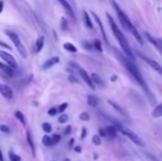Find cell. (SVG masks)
<instances>
[{
  "instance_id": "obj_47",
  "label": "cell",
  "mask_w": 162,
  "mask_h": 161,
  "mask_svg": "<svg viewBox=\"0 0 162 161\" xmlns=\"http://www.w3.org/2000/svg\"><path fill=\"white\" fill-rule=\"evenodd\" d=\"M0 161H3V155H2V152L0 150Z\"/></svg>"
},
{
  "instance_id": "obj_29",
  "label": "cell",
  "mask_w": 162,
  "mask_h": 161,
  "mask_svg": "<svg viewBox=\"0 0 162 161\" xmlns=\"http://www.w3.org/2000/svg\"><path fill=\"white\" fill-rule=\"evenodd\" d=\"M79 118H81V120H83V122H87V120H90V116L88 113H82V114L79 115Z\"/></svg>"
},
{
  "instance_id": "obj_37",
  "label": "cell",
  "mask_w": 162,
  "mask_h": 161,
  "mask_svg": "<svg viewBox=\"0 0 162 161\" xmlns=\"http://www.w3.org/2000/svg\"><path fill=\"white\" fill-rule=\"evenodd\" d=\"M62 29H63V30H65V31L67 30V22H66V20H65L64 18L62 19Z\"/></svg>"
},
{
  "instance_id": "obj_22",
  "label": "cell",
  "mask_w": 162,
  "mask_h": 161,
  "mask_svg": "<svg viewBox=\"0 0 162 161\" xmlns=\"http://www.w3.org/2000/svg\"><path fill=\"white\" fill-rule=\"evenodd\" d=\"M14 116H16V118H17L19 122L22 124L23 126H26V118H24V115H23L22 111H17L16 113H14Z\"/></svg>"
},
{
  "instance_id": "obj_34",
  "label": "cell",
  "mask_w": 162,
  "mask_h": 161,
  "mask_svg": "<svg viewBox=\"0 0 162 161\" xmlns=\"http://www.w3.org/2000/svg\"><path fill=\"white\" fill-rule=\"evenodd\" d=\"M48 114H49L50 116H55L56 114H57V108H56V107H51L50 109L48 111Z\"/></svg>"
},
{
  "instance_id": "obj_35",
  "label": "cell",
  "mask_w": 162,
  "mask_h": 161,
  "mask_svg": "<svg viewBox=\"0 0 162 161\" xmlns=\"http://www.w3.org/2000/svg\"><path fill=\"white\" fill-rule=\"evenodd\" d=\"M67 119H68V117H67V115H61V116L59 117V122L60 124H65V122H67Z\"/></svg>"
},
{
  "instance_id": "obj_9",
  "label": "cell",
  "mask_w": 162,
  "mask_h": 161,
  "mask_svg": "<svg viewBox=\"0 0 162 161\" xmlns=\"http://www.w3.org/2000/svg\"><path fill=\"white\" fill-rule=\"evenodd\" d=\"M59 62H60V59H59L57 56H53V57H51L49 60H46L42 67H43V70H49V68H51L52 66L56 65Z\"/></svg>"
},
{
  "instance_id": "obj_12",
  "label": "cell",
  "mask_w": 162,
  "mask_h": 161,
  "mask_svg": "<svg viewBox=\"0 0 162 161\" xmlns=\"http://www.w3.org/2000/svg\"><path fill=\"white\" fill-rule=\"evenodd\" d=\"M93 15V17H94V19L96 20V22H97V24L99 26V29H101V34H103V38H104V40H105V42L106 43H108V39H107V35H106V32H105V30H104V27H103V23H101V19H99V17L96 15V13H92Z\"/></svg>"
},
{
  "instance_id": "obj_10",
  "label": "cell",
  "mask_w": 162,
  "mask_h": 161,
  "mask_svg": "<svg viewBox=\"0 0 162 161\" xmlns=\"http://www.w3.org/2000/svg\"><path fill=\"white\" fill-rule=\"evenodd\" d=\"M5 33L9 37V39L12 41V43L14 44V46H17V45H19L20 43H22V42H21V40H20V38H19V35L16 34L14 32L9 31V30H6V32H5Z\"/></svg>"
},
{
  "instance_id": "obj_33",
  "label": "cell",
  "mask_w": 162,
  "mask_h": 161,
  "mask_svg": "<svg viewBox=\"0 0 162 161\" xmlns=\"http://www.w3.org/2000/svg\"><path fill=\"white\" fill-rule=\"evenodd\" d=\"M0 131L5 133H10V128L8 127L7 125H0Z\"/></svg>"
},
{
  "instance_id": "obj_28",
  "label": "cell",
  "mask_w": 162,
  "mask_h": 161,
  "mask_svg": "<svg viewBox=\"0 0 162 161\" xmlns=\"http://www.w3.org/2000/svg\"><path fill=\"white\" fill-rule=\"evenodd\" d=\"M51 139H52V144H56L60 142V140H61V136L60 135H57V133H54L52 137H51Z\"/></svg>"
},
{
  "instance_id": "obj_41",
  "label": "cell",
  "mask_w": 162,
  "mask_h": 161,
  "mask_svg": "<svg viewBox=\"0 0 162 161\" xmlns=\"http://www.w3.org/2000/svg\"><path fill=\"white\" fill-rule=\"evenodd\" d=\"M99 135L103 136V137H106V133H105V130H104V129H99Z\"/></svg>"
},
{
  "instance_id": "obj_14",
  "label": "cell",
  "mask_w": 162,
  "mask_h": 161,
  "mask_svg": "<svg viewBox=\"0 0 162 161\" xmlns=\"http://www.w3.org/2000/svg\"><path fill=\"white\" fill-rule=\"evenodd\" d=\"M90 78H92V82L94 83V85H98V86H104L105 84H104V81L101 78V76L98 75V74H96V73H93L92 75H90Z\"/></svg>"
},
{
  "instance_id": "obj_26",
  "label": "cell",
  "mask_w": 162,
  "mask_h": 161,
  "mask_svg": "<svg viewBox=\"0 0 162 161\" xmlns=\"http://www.w3.org/2000/svg\"><path fill=\"white\" fill-rule=\"evenodd\" d=\"M42 129L44 130V133H50L52 131V126H51L49 122H43L42 124Z\"/></svg>"
},
{
  "instance_id": "obj_25",
  "label": "cell",
  "mask_w": 162,
  "mask_h": 161,
  "mask_svg": "<svg viewBox=\"0 0 162 161\" xmlns=\"http://www.w3.org/2000/svg\"><path fill=\"white\" fill-rule=\"evenodd\" d=\"M108 104H110V105H112V107H114V108L118 111V113H120V114H123V115H126V111H123V108H121V107H119L116 103H114V102H112V100H108Z\"/></svg>"
},
{
  "instance_id": "obj_15",
  "label": "cell",
  "mask_w": 162,
  "mask_h": 161,
  "mask_svg": "<svg viewBox=\"0 0 162 161\" xmlns=\"http://www.w3.org/2000/svg\"><path fill=\"white\" fill-rule=\"evenodd\" d=\"M43 46H44V37H39L37 39V42H35V52L37 53L41 52Z\"/></svg>"
},
{
  "instance_id": "obj_46",
  "label": "cell",
  "mask_w": 162,
  "mask_h": 161,
  "mask_svg": "<svg viewBox=\"0 0 162 161\" xmlns=\"http://www.w3.org/2000/svg\"><path fill=\"white\" fill-rule=\"evenodd\" d=\"M5 66H6V65H5L2 62H0V70H2V68H3Z\"/></svg>"
},
{
  "instance_id": "obj_44",
  "label": "cell",
  "mask_w": 162,
  "mask_h": 161,
  "mask_svg": "<svg viewBox=\"0 0 162 161\" xmlns=\"http://www.w3.org/2000/svg\"><path fill=\"white\" fill-rule=\"evenodd\" d=\"M0 45H2V46H5L6 49H10V46H9V45H7V44H5L3 42H0Z\"/></svg>"
},
{
  "instance_id": "obj_3",
  "label": "cell",
  "mask_w": 162,
  "mask_h": 161,
  "mask_svg": "<svg viewBox=\"0 0 162 161\" xmlns=\"http://www.w3.org/2000/svg\"><path fill=\"white\" fill-rule=\"evenodd\" d=\"M115 51H116V50H115ZM116 53H117V51H116ZM117 55H118V57H119V60H120V61L123 63V65H125V67L127 68V71H128V72L131 74V76H132V77H134V79L138 82V84H139L142 88L148 92V86H147V84H145V78L142 77V75L140 74L139 70H138V68H137V66H136L134 63H132V61H129V59L123 57L121 54H118V53H117Z\"/></svg>"
},
{
  "instance_id": "obj_45",
  "label": "cell",
  "mask_w": 162,
  "mask_h": 161,
  "mask_svg": "<svg viewBox=\"0 0 162 161\" xmlns=\"http://www.w3.org/2000/svg\"><path fill=\"white\" fill-rule=\"evenodd\" d=\"M75 151H76V152H81V151H82V148H81V147H75Z\"/></svg>"
},
{
  "instance_id": "obj_48",
  "label": "cell",
  "mask_w": 162,
  "mask_h": 161,
  "mask_svg": "<svg viewBox=\"0 0 162 161\" xmlns=\"http://www.w3.org/2000/svg\"><path fill=\"white\" fill-rule=\"evenodd\" d=\"M159 43H160V46H161V49H162V40H159Z\"/></svg>"
},
{
  "instance_id": "obj_23",
  "label": "cell",
  "mask_w": 162,
  "mask_h": 161,
  "mask_svg": "<svg viewBox=\"0 0 162 161\" xmlns=\"http://www.w3.org/2000/svg\"><path fill=\"white\" fill-rule=\"evenodd\" d=\"M2 71L6 73L8 76H11V77L16 75V70H14V68H12V67H10V66H8V65H6V66L3 67V68H2Z\"/></svg>"
},
{
  "instance_id": "obj_43",
  "label": "cell",
  "mask_w": 162,
  "mask_h": 161,
  "mask_svg": "<svg viewBox=\"0 0 162 161\" xmlns=\"http://www.w3.org/2000/svg\"><path fill=\"white\" fill-rule=\"evenodd\" d=\"M73 144H74V139H71V140H70V142H68V147H70V148H72Z\"/></svg>"
},
{
  "instance_id": "obj_27",
  "label": "cell",
  "mask_w": 162,
  "mask_h": 161,
  "mask_svg": "<svg viewBox=\"0 0 162 161\" xmlns=\"http://www.w3.org/2000/svg\"><path fill=\"white\" fill-rule=\"evenodd\" d=\"M9 159L10 161H21V158L14 152H9Z\"/></svg>"
},
{
  "instance_id": "obj_1",
  "label": "cell",
  "mask_w": 162,
  "mask_h": 161,
  "mask_svg": "<svg viewBox=\"0 0 162 161\" xmlns=\"http://www.w3.org/2000/svg\"><path fill=\"white\" fill-rule=\"evenodd\" d=\"M107 19H108V21H109V24H110V27H112V33L116 37V39L117 41L119 42V44H120V48L123 49V51L125 52V54L126 56L128 57L130 61H134V53H132V51L130 49V46H129V43L127 39H126V37L123 35V33L120 31V29L118 28V26L116 24V22L114 21V19L110 17V15H108L107 13Z\"/></svg>"
},
{
  "instance_id": "obj_40",
  "label": "cell",
  "mask_w": 162,
  "mask_h": 161,
  "mask_svg": "<svg viewBox=\"0 0 162 161\" xmlns=\"http://www.w3.org/2000/svg\"><path fill=\"white\" fill-rule=\"evenodd\" d=\"M3 0H0V13L2 12V10H3Z\"/></svg>"
},
{
  "instance_id": "obj_5",
  "label": "cell",
  "mask_w": 162,
  "mask_h": 161,
  "mask_svg": "<svg viewBox=\"0 0 162 161\" xmlns=\"http://www.w3.org/2000/svg\"><path fill=\"white\" fill-rule=\"evenodd\" d=\"M70 65H71V66H73V67H75V68L77 70L78 73H79V75H81V77L83 78V81H84L85 83L90 86V89H95V85H94V83L92 82V78H90V74L86 72L84 68L79 67L77 64H76V63H74V62H71V63H70Z\"/></svg>"
},
{
  "instance_id": "obj_31",
  "label": "cell",
  "mask_w": 162,
  "mask_h": 161,
  "mask_svg": "<svg viewBox=\"0 0 162 161\" xmlns=\"http://www.w3.org/2000/svg\"><path fill=\"white\" fill-rule=\"evenodd\" d=\"M94 48H95L97 51H99L101 52L103 51V48H101V43L99 40H95V42H94Z\"/></svg>"
},
{
  "instance_id": "obj_49",
  "label": "cell",
  "mask_w": 162,
  "mask_h": 161,
  "mask_svg": "<svg viewBox=\"0 0 162 161\" xmlns=\"http://www.w3.org/2000/svg\"><path fill=\"white\" fill-rule=\"evenodd\" d=\"M63 161H71V160H70L68 158H65V159H64V160H63Z\"/></svg>"
},
{
  "instance_id": "obj_19",
  "label": "cell",
  "mask_w": 162,
  "mask_h": 161,
  "mask_svg": "<svg viewBox=\"0 0 162 161\" xmlns=\"http://www.w3.org/2000/svg\"><path fill=\"white\" fill-rule=\"evenodd\" d=\"M27 141H28V144L30 146V148L32 150V153L33 155H35V149H34V142H33V139H32V135L30 131H27Z\"/></svg>"
},
{
  "instance_id": "obj_21",
  "label": "cell",
  "mask_w": 162,
  "mask_h": 161,
  "mask_svg": "<svg viewBox=\"0 0 162 161\" xmlns=\"http://www.w3.org/2000/svg\"><path fill=\"white\" fill-rule=\"evenodd\" d=\"M63 48H64V49H65L66 51H68V52H72V53H75V52H77V48H76V46H75L74 44H72V43H70V42H66V43H64Z\"/></svg>"
},
{
  "instance_id": "obj_36",
  "label": "cell",
  "mask_w": 162,
  "mask_h": 161,
  "mask_svg": "<svg viewBox=\"0 0 162 161\" xmlns=\"http://www.w3.org/2000/svg\"><path fill=\"white\" fill-rule=\"evenodd\" d=\"M71 131H72V126H67L64 130V136H68L71 133Z\"/></svg>"
},
{
  "instance_id": "obj_2",
  "label": "cell",
  "mask_w": 162,
  "mask_h": 161,
  "mask_svg": "<svg viewBox=\"0 0 162 161\" xmlns=\"http://www.w3.org/2000/svg\"><path fill=\"white\" fill-rule=\"evenodd\" d=\"M112 6H114L115 10H116V12H117L118 18H119V20H120V22H121V24H123V28L127 29L129 32H131V33H132V35H134V38L137 39V41L139 42L140 44H143V41H142L141 35H140L139 32L137 31V29L134 28V26L132 24V22L130 21V19L127 17V15H126V13H125V12H123V10L119 8V6H118L115 1H112Z\"/></svg>"
},
{
  "instance_id": "obj_32",
  "label": "cell",
  "mask_w": 162,
  "mask_h": 161,
  "mask_svg": "<svg viewBox=\"0 0 162 161\" xmlns=\"http://www.w3.org/2000/svg\"><path fill=\"white\" fill-rule=\"evenodd\" d=\"M67 107H68V104L67 103H63L61 105L59 106V108H57V113H63V111L66 109Z\"/></svg>"
},
{
  "instance_id": "obj_4",
  "label": "cell",
  "mask_w": 162,
  "mask_h": 161,
  "mask_svg": "<svg viewBox=\"0 0 162 161\" xmlns=\"http://www.w3.org/2000/svg\"><path fill=\"white\" fill-rule=\"evenodd\" d=\"M117 129L118 130H120V133L125 135L127 138H129L134 144H136L137 146H139V147H145V142H143V140L140 138L138 135H136V133L132 131V130H130L129 128H126L121 126V125H117Z\"/></svg>"
},
{
  "instance_id": "obj_39",
  "label": "cell",
  "mask_w": 162,
  "mask_h": 161,
  "mask_svg": "<svg viewBox=\"0 0 162 161\" xmlns=\"http://www.w3.org/2000/svg\"><path fill=\"white\" fill-rule=\"evenodd\" d=\"M83 45L85 46V49H87V50H90V49H92V44H90V43H88V42H84V43H83Z\"/></svg>"
},
{
  "instance_id": "obj_30",
  "label": "cell",
  "mask_w": 162,
  "mask_h": 161,
  "mask_svg": "<svg viewBox=\"0 0 162 161\" xmlns=\"http://www.w3.org/2000/svg\"><path fill=\"white\" fill-rule=\"evenodd\" d=\"M93 142H94V144H96V146H99V144H101V136H98V135H94V136H93Z\"/></svg>"
},
{
  "instance_id": "obj_16",
  "label": "cell",
  "mask_w": 162,
  "mask_h": 161,
  "mask_svg": "<svg viewBox=\"0 0 162 161\" xmlns=\"http://www.w3.org/2000/svg\"><path fill=\"white\" fill-rule=\"evenodd\" d=\"M152 117H154V118L162 117V103H160L159 105H156L154 107V109L152 111Z\"/></svg>"
},
{
  "instance_id": "obj_6",
  "label": "cell",
  "mask_w": 162,
  "mask_h": 161,
  "mask_svg": "<svg viewBox=\"0 0 162 161\" xmlns=\"http://www.w3.org/2000/svg\"><path fill=\"white\" fill-rule=\"evenodd\" d=\"M0 56H1V59H2L3 61L6 62L8 66L12 67V68H14V70L18 67L17 61L14 60V57H13L10 53H8V52H6V51L0 50Z\"/></svg>"
},
{
  "instance_id": "obj_20",
  "label": "cell",
  "mask_w": 162,
  "mask_h": 161,
  "mask_svg": "<svg viewBox=\"0 0 162 161\" xmlns=\"http://www.w3.org/2000/svg\"><path fill=\"white\" fill-rule=\"evenodd\" d=\"M83 16H84V22H85V26L87 27L88 29H93L94 28V26H93V22H92V20H90V15L87 13L86 11L83 12Z\"/></svg>"
},
{
  "instance_id": "obj_42",
  "label": "cell",
  "mask_w": 162,
  "mask_h": 161,
  "mask_svg": "<svg viewBox=\"0 0 162 161\" xmlns=\"http://www.w3.org/2000/svg\"><path fill=\"white\" fill-rule=\"evenodd\" d=\"M68 79H70V81H71V82H74V83H77V81H76V79H75V77H74V76H73V75H71V76H70V77H68Z\"/></svg>"
},
{
  "instance_id": "obj_24",
  "label": "cell",
  "mask_w": 162,
  "mask_h": 161,
  "mask_svg": "<svg viewBox=\"0 0 162 161\" xmlns=\"http://www.w3.org/2000/svg\"><path fill=\"white\" fill-rule=\"evenodd\" d=\"M42 144H44L45 147H51V146H53V144H52V139H51V137L50 136H48V135L43 136V138H42Z\"/></svg>"
},
{
  "instance_id": "obj_18",
  "label": "cell",
  "mask_w": 162,
  "mask_h": 161,
  "mask_svg": "<svg viewBox=\"0 0 162 161\" xmlns=\"http://www.w3.org/2000/svg\"><path fill=\"white\" fill-rule=\"evenodd\" d=\"M145 37L148 38V40H149V42H150V43H152V44L154 45L156 49H158V50H159V51H160V52L162 53V49H161V46H160V43H159V41L154 39L153 37H151V35H150L149 33H145Z\"/></svg>"
},
{
  "instance_id": "obj_17",
  "label": "cell",
  "mask_w": 162,
  "mask_h": 161,
  "mask_svg": "<svg viewBox=\"0 0 162 161\" xmlns=\"http://www.w3.org/2000/svg\"><path fill=\"white\" fill-rule=\"evenodd\" d=\"M87 104L92 107H97L98 106V98L94 95H88L87 96Z\"/></svg>"
},
{
  "instance_id": "obj_38",
  "label": "cell",
  "mask_w": 162,
  "mask_h": 161,
  "mask_svg": "<svg viewBox=\"0 0 162 161\" xmlns=\"http://www.w3.org/2000/svg\"><path fill=\"white\" fill-rule=\"evenodd\" d=\"M86 133H87V130H86V128H83V129H82V135H81V138L85 139V137H86Z\"/></svg>"
},
{
  "instance_id": "obj_11",
  "label": "cell",
  "mask_w": 162,
  "mask_h": 161,
  "mask_svg": "<svg viewBox=\"0 0 162 161\" xmlns=\"http://www.w3.org/2000/svg\"><path fill=\"white\" fill-rule=\"evenodd\" d=\"M105 133H106V137L108 138H116V136H117V128L115 127V126H107L105 129Z\"/></svg>"
},
{
  "instance_id": "obj_7",
  "label": "cell",
  "mask_w": 162,
  "mask_h": 161,
  "mask_svg": "<svg viewBox=\"0 0 162 161\" xmlns=\"http://www.w3.org/2000/svg\"><path fill=\"white\" fill-rule=\"evenodd\" d=\"M140 55V57L143 60V61L149 65V66L152 68V70H154L158 74H160L162 76V66L158 63V62H156L154 60H152V59H150V57H148V56H145V55H143V54H139Z\"/></svg>"
},
{
  "instance_id": "obj_13",
  "label": "cell",
  "mask_w": 162,
  "mask_h": 161,
  "mask_svg": "<svg viewBox=\"0 0 162 161\" xmlns=\"http://www.w3.org/2000/svg\"><path fill=\"white\" fill-rule=\"evenodd\" d=\"M59 2L61 3L62 6H63V8L65 9V11H66L72 18H74V11H73V9H72V7H71V5L67 2L66 0H59Z\"/></svg>"
},
{
  "instance_id": "obj_8",
  "label": "cell",
  "mask_w": 162,
  "mask_h": 161,
  "mask_svg": "<svg viewBox=\"0 0 162 161\" xmlns=\"http://www.w3.org/2000/svg\"><path fill=\"white\" fill-rule=\"evenodd\" d=\"M0 94L7 100H12L13 98V92H12L11 87H9L6 84L0 83Z\"/></svg>"
}]
</instances>
